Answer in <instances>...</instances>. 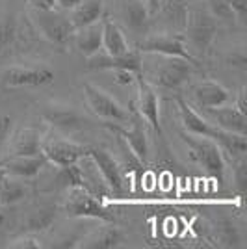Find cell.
Here are the masks:
<instances>
[{"label":"cell","mask_w":247,"mask_h":249,"mask_svg":"<svg viewBox=\"0 0 247 249\" xmlns=\"http://www.w3.org/2000/svg\"><path fill=\"white\" fill-rule=\"evenodd\" d=\"M203 117L208 123L216 124L217 128H223L234 134H247V114L240 112L236 106H216V108H203Z\"/></svg>","instance_id":"15"},{"label":"cell","mask_w":247,"mask_h":249,"mask_svg":"<svg viewBox=\"0 0 247 249\" xmlns=\"http://www.w3.org/2000/svg\"><path fill=\"white\" fill-rule=\"evenodd\" d=\"M86 69L89 71H117L126 69L136 74H141V58L138 51H128L121 56H110V54H93L88 58Z\"/></svg>","instance_id":"13"},{"label":"cell","mask_w":247,"mask_h":249,"mask_svg":"<svg viewBox=\"0 0 247 249\" xmlns=\"http://www.w3.org/2000/svg\"><path fill=\"white\" fill-rule=\"evenodd\" d=\"M71 188H84L89 192L88 180L84 177V171L78 167V164L60 167L52 180V190H71Z\"/></svg>","instance_id":"26"},{"label":"cell","mask_w":247,"mask_h":249,"mask_svg":"<svg viewBox=\"0 0 247 249\" xmlns=\"http://www.w3.org/2000/svg\"><path fill=\"white\" fill-rule=\"evenodd\" d=\"M72 41H74L76 51L80 52L84 58H91L93 54H97L103 49V22L97 21L74 30Z\"/></svg>","instance_id":"21"},{"label":"cell","mask_w":247,"mask_h":249,"mask_svg":"<svg viewBox=\"0 0 247 249\" xmlns=\"http://www.w3.org/2000/svg\"><path fill=\"white\" fill-rule=\"evenodd\" d=\"M11 138V136H10ZM43 134L39 128L24 126L10 140L8 145V158L10 156H35L41 155L43 149Z\"/></svg>","instance_id":"18"},{"label":"cell","mask_w":247,"mask_h":249,"mask_svg":"<svg viewBox=\"0 0 247 249\" xmlns=\"http://www.w3.org/2000/svg\"><path fill=\"white\" fill-rule=\"evenodd\" d=\"M176 104H178L180 123H182L186 132H190V134L194 136H205V138H210V140L216 138L219 128H217L216 124L208 123L205 117L199 114V112H195L180 95L176 97Z\"/></svg>","instance_id":"19"},{"label":"cell","mask_w":247,"mask_h":249,"mask_svg":"<svg viewBox=\"0 0 247 249\" xmlns=\"http://www.w3.org/2000/svg\"><path fill=\"white\" fill-rule=\"evenodd\" d=\"M136 84H138V101H136L138 114L141 115V119H145L158 134H162L160 104H158V97H156L155 88L147 82L141 74H136Z\"/></svg>","instance_id":"14"},{"label":"cell","mask_w":247,"mask_h":249,"mask_svg":"<svg viewBox=\"0 0 247 249\" xmlns=\"http://www.w3.org/2000/svg\"><path fill=\"white\" fill-rule=\"evenodd\" d=\"M82 91H84V99H86V104L88 108L91 110L93 115L101 117V119H106V121H112V123H128L132 119L130 112L121 106L113 99L112 95H108L104 89H101L99 86H95L91 82H84L82 84Z\"/></svg>","instance_id":"3"},{"label":"cell","mask_w":247,"mask_h":249,"mask_svg":"<svg viewBox=\"0 0 247 249\" xmlns=\"http://www.w3.org/2000/svg\"><path fill=\"white\" fill-rule=\"evenodd\" d=\"M206 2V10L210 11V15L217 19V21H225V22H236L234 17V11L230 8V2L229 0H205Z\"/></svg>","instance_id":"30"},{"label":"cell","mask_w":247,"mask_h":249,"mask_svg":"<svg viewBox=\"0 0 247 249\" xmlns=\"http://www.w3.org/2000/svg\"><path fill=\"white\" fill-rule=\"evenodd\" d=\"M156 13H160L162 22L167 28V34L182 36L188 21V6L184 0H162Z\"/></svg>","instance_id":"20"},{"label":"cell","mask_w":247,"mask_h":249,"mask_svg":"<svg viewBox=\"0 0 247 249\" xmlns=\"http://www.w3.org/2000/svg\"><path fill=\"white\" fill-rule=\"evenodd\" d=\"M45 248H54V249H72V248H78V238L56 240V242H52V244L45 246Z\"/></svg>","instance_id":"37"},{"label":"cell","mask_w":247,"mask_h":249,"mask_svg":"<svg viewBox=\"0 0 247 249\" xmlns=\"http://www.w3.org/2000/svg\"><path fill=\"white\" fill-rule=\"evenodd\" d=\"M123 17L124 22L130 30H143L149 22L151 13L147 10L143 0H124L123 4Z\"/></svg>","instance_id":"27"},{"label":"cell","mask_w":247,"mask_h":249,"mask_svg":"<svg viewBox=\"0 0 247 249\" xmlns=\"http://www.w3.org/2000/svg\"><path fill=\"white\" fill-rule=\"evenodd\" d=\"M65 212L72 218H91L104 223H115V214L104 207L99 199L93 197L91 192L84 188H71L69 197L65 201Z\"/></svg>","instance_id":"5"},{"label":"cell","mask_w":247,"mask_h":249,"mask_svg":"<svg viewBox=\"0 0 247 249\" xmlns=\"http://www.w3.org/2000/svg\"><path fill=\"white\" fill-rule=\"evenodd\" d=\"M145 6H147V10L151 15H156V11L160 8V4H162V0H143Z\"/></svg>","instance_id":"40"},{"label":"cell","mask_w":247,"mask_h":249,"mask_svg":"<svg viewBox=\"0 0 247 249\" xmlns=\"http://www.w3.org/2000/svg\"><path fill=\"white\" fill-rule=\"evenodd\" d=\"M138 52L143 54H160V56H175V58H184L188 62L195 63L197 60L188 52L182 36L178 34H158V36H149L143 41L138 43Z\"/></svg>","instance_id":"7"},{"label":"cell","mask_w":247,"mask_h":249,"mask_svg":"<svg viewBox=\"0 0 247 249\" xmlns=\"http://www.w3.org/2000/svg\"><path fill=\"white\" fill-rule=\"evenodd\" d=\"M130 121H132L130 128H124L119 123H112V121L104 123V126L110 132H115L119 136V140H123V143L128 147V151L134 155V158H138L140 162H147V158H149V140H147V132H145L143 123H141V115L138 114Z\"/></svg>","instance_id":"9"},{"label":"cell","mask_w":247,"mask_h":249,"mask_svg":"<svg viewBox=\"0 0 247 249\" xmlns=\"http://www.w3.org/2000/svg\"><path fill=\"white\" fill-rule=\"evenodd\" d=\"M10 249H39L43 248V244H39V240L35 238V234H26L21 232V236L15 240H11L8 244Z\"/></svg>","instance_id":"32"},{"label":"cell","mask_w":247,"mask_h":249,"mask_svg":"<svg viewBox=\"0 0 247 249\" xmlns=\"http://www.w3.org/2000/svg\"><path fill=\"white\" fill-rule=\"evenodd\" d=\"M88 156L95 162V167L103 175L106 186L110 188L115 196H124L126 184H124L123 169L117 164V160L106 149H101V147H88Z\"/></svg>","instance_id":"8"},{"label":"cell","mask_w":247,"mask_h":249,"mask_svg":"<svg viewBox=\"0 0 247 249\" xmlns=\"http://www.w3.org/2000/svg\"><path fill=\"white\" fill-rule=\"evenodd\" d=\"M103 49L110 56H121V54L130 51L121 28L112 19L103 21Z\"/></svg>","instance_id":"24"},{"label":"cell","mask_w":247,"mask_h":249,"mask_svg":"<svg viewBox=\"0 0 247 249\" xmlns=\"http://www.w3.org/2000/svg\"><path fill=\"white\" fill-rule=\"evenodd\" d=\"M217 36V22L210 15V11L203 6L188 8V21L182 32V39L188 52L195 56H205L210 51ZM197 60V58H195Z\"/></svg>","instance_id":"1"},{"label":"cell","mask_w":247,"mask_h":249,"mask_svg":"<svg viewBox=\"0 0 247 249\" xmlns=\"http://www.w3.org/2000/svg\"><path fill=\"white\" fill-rule=\"evenodd\" d=\"M221 242L225 244V246H240L238 242H240V234H238V231L234 225H230V223H227L221 227Z\"/></svg>","instance_id":"33"},{"label":"cell","mask_w":247,"mask_h":249,"mask_svg":"<svg viewBox=\"0 0 247 249\" xmlns=\"http://www.w3.org/2000/svg\"><path fill=\"white\" fill-rule=\"evenodd\" d=\"M41 153L47 156L49 164L56 167H65L71 164H78V160L88 156V145L74 143L67 140H43Z\"/></svg>","instance_id":"12"},{"label":"cell","mask_w":247,"mask_h":249,"mask_svg":"<svg viewBox=\"0 0 247 249\" xmlns=\"http://www.w3.org/2000/svg\"><path fill=\"white\" fill-rule=\"evenodd\" d=\"M41 117L54 128L62 130L65 134H76L84 130L89 121L84 117L76 108L72 106H65V104H51L43 110Z\"/></svg>","instance_id":"11"},{"label":"cell","mask_w":247,"mask_h":249,"mask_svg":"<svg viewBox=\"0 0 247 249\" xmlns=\"http://www.w3.org/2000/svg\"><path fill=\"white\" fill-rule=\"evenodd\" d=\"M34 10H54L56 8V0H28Z\"/></svg>","instance_id":"38"},{"label":"cell","mask_w":247,"mask_h":249,"mask_svg":"<svg viewBox=\"0 0 247 249\" xmlns=\"http://www.w3.org/2000/svg\"><path fill=\"white\" fill-rule=\"evenodd\" d=\"M54 82V73L49 67H10L0 74L4 88H41Z\"/></svg>","instance_id":"10"},{"label":"cell","mask_w":247,"mask_h":249,"mask_svg":"<svg viewBox=\"0 0 247 249\" xmlns=\"http://www.w3.org/2000/svg\"><path fill=\"white\" fill-rule=\"evenodd\" d=\"M28 196V190L22 184V178L15 177H4L0 186V205H15Z\"/></svg>","instance_id":"28"},{"label":"cell","mask_w":247,"mask_h":249,"mask_svg":"<svg viewBox=\"0 0 247 249\" xmlns=\"http://www.w3.org/2000/svg\"><path fill=\"white\" fill-rule=\"evenodd\" d=\"M56 207H41L28 214V218L22 221V232L26 234H41L45 231L52 227V223L56 221Z\"/></svg>","instance_id":"25"},{"label":"cell","mask_w":247,"mask_h":249,"mask_svg":"<svg viewBox=\"0 0 247 249\" xmlns=\"http://www.w3.org/2000/svg\"><path fill=\"white\" fill-rule=\"evenodd\" d=\"M230 2V8L234 11V17L236 22H240L242 26H246L247 22V0H229Z\"/></svg>","instance_id":"34"},{"label":"cell","mask_w":247,"mask_h":249,"mask_svg":"<svg viewBox=\"0 0 247 249\" xmlns=\"http://www.w3.org/2000/svg\"><path fill=\"white\" fill-rule=\"evenodd\" d=\"M47 166H49V160L43 153L35 156H10L0 164L6 177H15L22 180L37 177Z\"/></svg>","instance_id":"16"},{"label":"cell","mask_w":247,"mask_h":249,"mask_svg":"<svg viewBox=\"0 0 247 249\" xmlns=\"http://www.w3.org/2000/svg\"><path fill=\"white\" fill-rule=\"evenodd\" d=\"M82 0H56V6L62 10H72L74 6H78Z\"/></svg>","instance_id":"39"},{"label":"cell","mask_w":247,"mask_h":249,"mask_svg":"<svg viewBox=\"0 0 247 249\" xmlns=\"http://www.w3.org/2000/svg\"><path fill=\"white\" fill-rule=\"evenodd\" d=\"M11 130H13V119L10 115H0V147L10 140Z\"/></svg>","instance_id":"35"},{"label":"cell","mask_w":247,"mask_h":249,"mask_svg":"<svg viewBox=\"0 0 247 249\" xmlns=\"http://www.w3.org/2000/svg\"><path fill=\"white\" fill-rule=\"evenodd\" d=\"M123 232L115 227L113 223L104 225V227L97 229L89 232L86 238L78 240V248L86 249H115L123 244Z\"/></svg>","instance_id":"22"},{"label":"cell","mask_w":247,"mask_h":249,"mask_svg":"<svg viewBox=\"0 0 247 249\" xmlns=\"http://www.w3.org/2000/svg\"><path fill=\"white\" fill-rule=\"evenodd\" d=\"M234 162V171H232V178H234V186H236L238 194H244L247 188V158L246 155L232 160Z\"/></svg>","instance_id":"31"},{"label":"cell","mask_w":247,"mask_h":249,"mask_svg":"<svg viewBox=\"0 0 247 249\" xmlns=\"http://www.w3.org/2000/svg\"><path fill=\"white\" fill-rule=\"evenodd\" d=\"M4 223H6V216H4V214H2V212H0V227H2V225H4Z\"/></svg>","instance_id":"41"},{"label":"cell","mask_w":247,"mask_h":249,"mask_svg":"<svg viewBox=\"0 0 247 249\" xmlns=\"http://www.w3.org/2000/svg\"><path fill=\"white\" fill-rule=\"evenodd\" d=\"M192 99L194 103L203 110V108H216V106H225L232 95L225 86L214 80H201L192 88ZM234 101V99H232Z\"/></svg>","instance_id":"17"},{"label":"cell","mask_w":247,"mask_h":249,"mask_svg":"<svg viewBox=\"0 0 247 249\" xmlns=\"http://www.w3.org/2000/svg\"><path fill=\"white\" fill-rule=\"evenodd\" d=\"M32 21L43 37L58 49H65L72 39L74 28H72L71 21L58 11L34 10L32 11Z\"/></svg>","instance_id":"4"},{"label":"cell","mask_w":247,"mask_h":249,"mask_svg":"<svg viewBox=\"0 0 247 249\" xmlns=\"http://www.w3.org/2000/svg\"><path fill=\"white\" fill-rule=\"evenodd\" d=\"M4 171H2V167H0V186H2V180H4Z\"/></svg>","instance_id":"42"},{"label":"cell","mask_w":247,"mask_h":249,"mask_svg":"<svg viewBox=\"0 0 247 249\" xmlns=\"http://www.w3.org/2000/svg\"><path fill=\"white\" fill-rule=\"evenodd\" d=\"M17 34H19V24L15 15H4L0 19V54L10 51V47L17 41Z\"/></svg>","instance_id":"29"},{"label":"cell","mask_w":247,"mask_h":249,"mask_svg":"<svg viewBox=\"0 0 247 249\" xmlns=\"http://www.w3.org/2000/svg\"><path fill=\"white\" fill-rule=\"evenodd\" d=\"M103 17V0H82L78 6L72 8V13L69 17L72 28L78 30L82 26L93 24Z\"/></svg>","instance_id":"23"},{"label":"cell","mask_w":247,"mask_h":249,"mask_svg":"<svg viewBox=\"0 0 247 249\" xmlns=\"http://www.w3.org/2000/svg\"><path fill=\"white\" fill-rule=\"evenodd\" d=\"M194 73V63L184 58L175 56H164V62L156 67L151 74V82L160 89H178L182 84L188 82V78Z\"/></svg>","instance_id":"6"},{"label":"cell","mask_w":247,"mask_h":249,"mask_svg":"<svg viewBox=\"0 0 247 249\" xmlns=\"http://www.w3.org/2000/svg\"><path fill=\"white\" fill-rule=\"evenodd\" d=\"M113 73H115V84L128 86V84L136 82V73H132V71H126V69H117V71H113Z\"/></svg>","instance_id":"36"},{"label":"cell","mask_w":247,"mask_h":249,"mask_svg":"<svg viewBox=\"0 0 247 249\" xmlns=\"http://www.w3.org/2000/svg\"><path fill=\"white\" fill-rule=\"evenodd\" d=\"M182 142L188 147V153L190 158L197 162L199 166H203L210 173L217 178L219 184H223V178H225V158L221 149L217 147V143L210 138L205 136H194L190 132L182 130L180 132Z\"/></svg>","instance_id":"2"}]
</instances>
